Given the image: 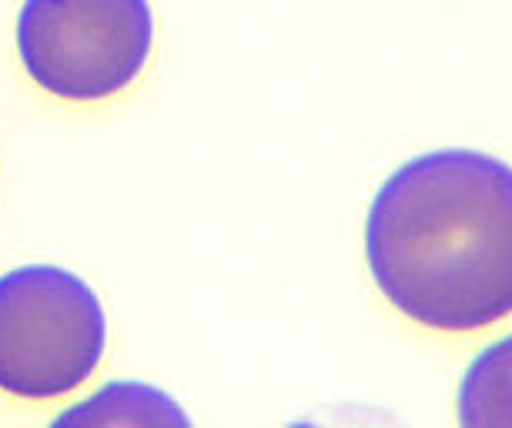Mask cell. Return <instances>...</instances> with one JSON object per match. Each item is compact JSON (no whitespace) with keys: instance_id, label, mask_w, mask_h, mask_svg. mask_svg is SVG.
I'll return each instance as SVG.
<instances>
[{"instance_id":"cell-2","label":"cell","mask_w":512,"mask_h":428,"mask_svg":"<svg viewBox=\"0 0 512 428\" xmlns=\"http://www.w3.org/2000/svg\"><path fill=\"white\" fill-rule=\"evenodd\" d=\"M108 342L101 298L54 265L0 275V388L17 398H61L98 368Z\"/></svg>"},{"instance_id":"cell-1","label":"cell","mask_w":512,"mask_h":428,"mask_svg":"<svg viewBox=\"0 0 512 428\" xmlns=\"http://www.w3.org/2000/svg\"><path fill=\"white\" fill-rule=\"evenodd\" d=\"M365 258L392 308L436 332L512 315V168L446 148L405 161L365 218Z\"/></svg>"},{"instance_id":"cell-3","label":"cell","mask_w":512,"mask_h":428,"mask_svg":"<svg viewBox=\"0 0 512 428\" xmlns=\"http://www.w3.org/2000/svg\"><path fill=\"white\" fill-rule=\"evenodd\" d=\"M148 0H24L17 51L37 87L64 101L121 94L148 64Z\"/></svg>"},{"instance_id":"cell-4","label":"cell","mask_w":512,"mask_h":428,"mask_svg":"<svg viewBox=\"0 0 512 428\" xmlns=\"http://www.w3.org/2000/svg\"><path fill=\"white\" fill-rule=\"evenodd\" d=\"M188 412H181L171 395L141 382L104 385L88 402L67 408L54 418V425H188Z\"/></svg>"},{"instance_id":"cell-5","label":"cell","mask_w":512,"mask_h":428,"mask_svg":"<svg viewBox=\"0 0 512 428\" xmlns=\"http://www.w3.org/2000/svg\"><path fill=\"white\" fill-rule=\"evenodd\" d=\"M462 425H512V335L482 348L459 382Z\"/></svg>"}]
</instances>
